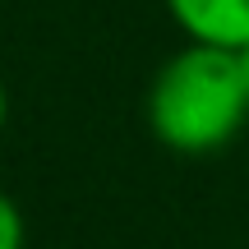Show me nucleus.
Here are the masks:
<instances>
[{
	"label": "nucleus",
	"mask_w": 249,
	"mask_h": 249,
	"mask_svg": "<svg viewBox=\"0 0 249 249\" xmlns=\"http://www.w3.org/2000/svg\"><path fill=\"white\" fill-rule=\"evenodd\" d=\"M143 116L152 139L171 152L203 157L226 148L249 120L240 55L208 42H189L185 51L166 55L148 83Z\"/></svg>",
	"instance_id": "f257e3e1"
},
{
	"label": "nucleus",
	"mask_w": 249,
	"mask_h": 249,
	"mask_svg": "<svg viewBox=\"0 0 249 249\" xmlns=\"http://www.w3.org/2000/svg\"><path fill=\"white\" fill-rule=\"evenodd\" d=\"M166 14L189 42L226 51L249 46V0H166Z\"/></svg>",
	"instance_id": "f03ea898"
},
{
	"label": "nucleus",
	"mask_w": 249,
	"mask_h": 249,
	"mask_svg": "<svg viewBox=\"0 0 249 249\" xmlns=\"http://www.w3.org/2000/svg\"><path fill=\"white\" fill-rule=\"evenodd\" d=\"M23 245H28V222L18 203L0 189V249H23Z\"/></svg>",
	"instance_id": "7ed1b4c3"
},
{
	"label": "nucleus",
	"mask_w": 249,
	"mask_h": 249,
	"mask_svg": "<svg viewBox=\"0 0 249 249\" xmlns=\"http://www.w3.org/2000/svg\"><path fill=\"white\" fill-rule=\"evenodd\" d=\"M5 120H9V92H5V79H0V134H5Z\"/></svg>",
	"instance_id": "20e7f679"
},
{
	"label": "nucleus",
	"mask_w": 249,
	"mask_h": 249,
	"mask_svg": "<svg viewBox=\"0 0 249 249\" xmlns=\"http://www.w3.org/2000/svg\"><path fill=\"white\" fill-rule=\"evenodd\" d=\"M235 55H240V79H245V97H249V46H240Z\"/></svg>",
	"instance_id": "39448f33"
}]
</instances>
